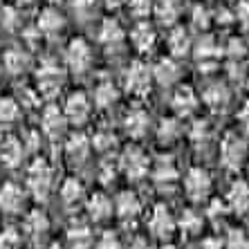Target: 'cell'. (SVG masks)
Wrapping results in <instances>:
<instances>
[{"label": "cell", "mask_w": 249, "mask_h": 249, "mask_svg": "<svg viewBox=\"0 0 249 249\" xmlns=\"http://www.w3.org/2000/svg\"><path fill=\"white\" fill-rule=\"evenodd\" d=\"M171 106H173V110L178 117H189L197 110L200 97H197V92L191 86H178L173 97H171Z\"/></svg>", "instance_id": "cell-16"}, {"label": "cell", "mask_w": 249, "mask_h": 249, "mask_svg": "<svg viewBox=\"0 0 249 249\" xmlns=\"http://www.w3.org/2000/svg\"><path fill=\"white\" fill-rule=\"evenodd\" d=\"M94 7H97V0H72V9L81 18L90 16L94 12Z\"/></svg>", "instance_id": "cell-47"}, {"label": "cell", "mask_w": 249, "mask_h": 249, "mask_svg": "<svg viewBox=\"0 0 249 249\" xmlns=\"http://www.w3.org/2000/svg\"><path fill=\"white\" fill-rule=\"evenodd\" d=\"M94 249H124V247H122V240H119V236H117L115 231H104L99 236Z\"/></svg>", "instance_id": "cell-44"}, {"label": "cell", "mask_w": 249, "mask_h": 249, "mask_svg": "<svg viewBox=\"0 0 249 249\" xmlns=\"http://www.w3.org/2000/svg\"><path fill=\"white\" fill-rule=\"evenodd\" d=\"M148 231L162 240V243H168L171 238L178 231V225H175L173 213L168 211L166 204H155L151 211V218H148Z\"/></svg>", "instance_id": "cell-8"}, {"label": "cell", "mask_w": 249, "mask_h": 249, "mask_svg": "<svg viewBox=\"0 0 249 249\" xmlns=\"http://www.w3.org/2000/svg\"><path fill=\"white\" fill-rule=\"evenodd\" d=\"M86 207H88V213H90V220L94 222H106L112 215V200L101 191L92 193L88 197Z\"/></svg>", "instance_id": "cell-26"}, {"label": "cell", "mask_w": 249, "mask_h": 249, "mask_svg": "<svg viewBox=\"0 0 249 249\" xmlns=\"http://www.w3.org/2000/svg\"><path fill=\"white\" fill-rule=\"evenodd\" d=\"M112 211L122 222H133L139 213H142V200L137 197L135 191H122L115 197Z\"/></svg>", "instance_id": "cell-15"}, {"label": "cell", "mask_w": 249, "mask_h": 249, "mask_svg": "<svg viewBox=\"0 0 249 249\" xmlns=\"http://www.w3.org/2000/svg\"><path fill=\"white\" fill-rule=\"evenodd\" d=\"M56 2H61V0H50V5H52V7L56 5Z\"/></svg>", "instance_id": "cell-58"}, {"label": "cell", "mask_w": 249, "mask_h": 249, "mask_svg": "<svg viewBox=\"0 0 249 249\" xmlns=\"http://www.w3.org/2000/svg\"><path fill=\"white\" fill-rule=\"evenodd\" d=\"M153 14H155L157 23L164 27H173L180 18V5L178 0H157L153 5Z\"/></svg>", "instance_id": "cell-31"}, {"label": "cell", "mask_w": 249, "mask_h": 249, "mask_svg": "<svg viewBox=\"0 0 249 249\" xmlns=\"http://www.w3.org/2000/svg\"><path fill=\"white\" fill-rule=\"evenodd\" d=\"M229 76H231L233 81H240V79H243L245 76V58L243 61H231V63H229Z\"/></svg>", "instance_id": "cell-51"}, {"label": "cell", "mask_w": 249, "mask_h": 249, "mask_svg": "<svg viewBox=\"0 0 249 249\" xmlns=\"http://www.w3.org/2000/svg\"><path fill=\"white\" fill-rule=\"evenodd\" d=\"M117 162H119V171L133 182L144 180L146 175H148V171H151V160H148V155L139 146L124 148V153L119 155Z\"/></svg>", "instance_id": "cell-2"}, {"label": "cell", "mask_w": 249, "mask_h": 249, "mask_svg": "<svg viewBox=\"0 0 249 249\" xmlns=\"http://www.w3.org/2000/svg\"><path fill=\"white\" fill-rule=\"evenodd\" d=\"M124 36H126V32H124L122 23L115 20V18H106L104 23H101V27H99V43L106 47L122 45Z\"/></svg>", "instance_id": "cell-28"}, {"label": "cell", "mask_w": 249, "mask_h": 249, "mask_svg": "<svg viewBox=\"0 0 249 249\" xmlns=\"http://www.w3.org/2000/svg\"><path fill=\"white\" fill-rule=\"evenodd\" d=\"M16 101L20 106H29V108H34V106L41 101V94H38V92L34 94L32 90H29V88H25L23 92H20V99H16Z\"/></svg>", "instance_id": "cell-49"}, {"label": "cell", "mask_w": 249, "mask_h": 249, "mask_svg": "<svg viewBox=\"0 0 249 249\" xmlns=\"http://www.w3.org/2000/svg\"><path fill=\"white\" fill-rule=\"evenodd\" d=\"M189 137H191L193 144H202V142H209L211 139V126L204 119H196L189 128Z\"/></svg>", "instance_id": "cell-40"}, {"label": "cell", "mask_w": 249, "mask_h": 249, "mask_svg": "<svg viewBox=\"0 0 249 249\" xmlns=\"http://www.w3.org/2000/svg\"><path fill=\"white\" fill-rule=\"evenodd\" d=\"M168 52H171V58H184L191 54V47H193V38L189 34V29L184 27H173V32L168 34Z\"/></svg>", "instance_id": "cell-24"}, {"label": "cell", "mask_w": 249, "mask_h": 249, "mask_svg": "<svg viewBox=\"0 0 249 249\" xmlns=\"http://www.w3.org/2000/svg\"><path fill=\"white\" fill-rule=\"evenodd\" d=\"M233 20L243 29H249V0H243V2L238 5V9L233 12Z\"/></svg>", "instance_id": "cell-48"}, {"label": "cell", "mask_w": 249, "mask_h": 249, "mask_svg": "<svg viewBox=\"0 0 249 249\" xmlns=\"http://www.w3.org/2000/svg\"><path fill=\"white\" fill-rule=\"evenodd\" d=\"M36 0H16V5H23V7H27V5H34Z\"/></svg>", "instance_id": "cell-55"}, {"label": "cell", "mask_w": 249, "mask_h": 249, "mask_svg": "<svg viewBox=\"0 0 249 249\" xmlns=\"http://www.w3.org/2000/svg\"><path fill=\"white\" fill-rule=\"evenodd\" d=\"M211 175H209L207 168L202 166H191L184 175V193L191 202L200 204L204 200H209V193H211Z\"/></svg>", "instance_id": "cell-5"}, {"label": "cell", "mask_w": 249, "mask_h": 249, "mask_svg": "<svg viewBox=\"0 0 249 249\" xmlns=\"http://www.w3.org/2000/svg\"><path fill=\"white\" fill-rule=\"evenodd\" d=\"M247 166H249V153H247Z\"/></svg>", "instance_id": "cell-59"}, {"label": "cell", "mask_w": 249, "mask_h": 249, "mask_svg": "<svg viewBox=\"0 0 249 249\" xmlns=\"http://www.w3.org/2000/svg\"><path fill=\"white\" fill-rule=\"evenodd\" d=\"M23 245V233L14 229V227H5L0 231V249H20Z\"/></svg>", "instance_id": "cell-39"}, {"label": "cell", "mask_w": 249, "mask_h": 249, "mask_svg": "<svg viewBox=\"0 0 249 249\" xmlns=\"http://www.w3.org/2000/svg\"><path fill=\"white\" fill-rule=\"evenodd\" d=\"M182 133H184V128H182L180 119H175V117H166V119H162L160 126H157V139H160V144H164V146L175 144V142L182 137Z\"/></svg>", "instance_id": "cell-34"}, {"label": "cell", "mask_w": 249, "mask_h": 249, "mask_svg": "<svg viewBox=\"0 0 249 249\" xmlns=\"http://www.w3.org/2000/svg\"><path fill=\"white\" fill-rule=\"evenodd\" d=\"M106 2V7H122L126 0H104Z\"/></svg>", "instance_id": "cell-54"}, {"label": "cell", "mask_w": 249, "mask_h": 249, "mask_svg": "<svg viewBox=\"0 0 249 249\" xmlns=\"http://www.w3.org/2000/svg\"><path fill=\"white\" fill-rule=\"evenodd\" d=\"M151 178L157 189L168 191V189H173V186L178 184V180H180V168L173 162V157H157V162L153 164V168H151Z\"/></svg>", "instance_id": "cell-11"}, {"label": "cell", "mask_w": 249, "mask_h": 249, "mask_svg": "<svg viewBox=\"0 0 249 249\" xmlns=\"http://www.w3.org/2000/svg\"><path fill=\"white\" fill-rule=\"evenodd\" d=\"M122 173L119 171V162H115L112 157H106V160H101V164H99L97 168V175H99V182L101 184H112V182L117 180V175Z\"/></svg>", "instance_id": "cell-37"}, {"label": "cell", "mask_w": 249, "mask_h": 249, "mask_svg": "<svg viewBox=\"0 0 249 249\" xmlns=\"http://www.w3.org/2000/svg\"><path fill=\"white\" fill-rule=\"evenodd\" d=\"M247 153H249V148L243 137H238V135H233V133L227 135L220 144V164L227 171L238 173V171L247 164Z\"/></svg>", "instance_id": "cell-4"}, {"label": "cell", "mask_w": 249, "mask_h": 249, "mask_svg": "<svg viewBox=\"0 0 249 249\" xmlns=\"http://www.w3.org/2000/svg\"><path fill=\"white\" fill-rule=\"evenodd\" d=\"M191 52H196V58H197V63H200V70L211 68V72H213V68H218V58H220L222 50H220V45L215 43L213 36H202L197 43H193Z\"/></svg>", "instance_id": "cell-13"}, {"label": "cell", "mask_w": 249, "mask_h": 249, "mask_svg": "<svg viewBox=\"0 0 249 249\" xmlns=\"http://www.w3.org/2000/svg\"><path fill=\"white\" fill-rule=\"evenodd\" d=\"M191 23H193V27L200 29V32L207 29L209 23H211V12L202 5H196L193 7V12H191Z\"/></svg>", "instance_id": "cell-43"}, {"label": "cell", "mask_w": 249, "mask_h": 249, "mask_svg": "<svg viewBox=\"0 0 249 249\" xmlns=\"http://www.w3.org/2000/svg\"><path fill=\"white\" fill-rule=\"evenodd\" d=\"M58 196H61V202L68 209L76 207V204L83 202V196H86V189H83V182L79 178H65L61 189H58Z\"/></svg>", "instance_id": "cell-27"}, {"label": "cell", "mask_w": 249, "mask_h": 249, "mask_svg": "<svg viewBox=\"0 0 249 249\" xmlns=\"http://www.w3.org/2000/svg\"><path fill=\"white\" fill-rule=\"evenodd\" d=\"M124 128H126L128 137L144 139L151 130V115L144 108H133V110H128L126 119H124Z\"/></svg>", "instance_id": "cell-19"}, {"label": "cell", "mask_w": 249, "mask_h": 249, "mask_svg": "<svg viewBox=\"0 0 249 249\" xmlns=\"http://www.w3.org/2000/svg\"><path fill=\"white\" fill-rule=\"evenodd\" d=\"M63 83H65V70L61 65L54 63V61L41 63L38 72H36V86H38L36 90H38L41 97H45V99L56 97L61 92Z\"/></svg>", "instance_id": "cell-3"}, {"label": "cell", "mask_w": 249, "mask_h": 249, "mask_svg": "<svg viewBox=\"0 0 249 249\" xmlns=\"http://www.w3.org/2000/svg\"><path fill=\"white\" fill-rule=\"evenodd\" d=\"M20 119V104L14 97H0V126H12Z\"/></svg>", "instance_id": "cell-35"}, {"label": "cell", "mask_w": 249, "mask_h": 249, "mask_svg": "<svg viewBox=\"0 0 249 249\" xmlns=\"http://www.w3.org/2000/svg\"><path fill=\"white\" fill-rule=\"evenodd\" d=\"M229 211L236 215H247L249 213V184L245 180H236L225 197Z\"/></svg>", "instance_id": "cell-18"}, {"label": "cell", "mask_w": 249, "mask_h": 249, "mask_svg": "<svg viewBox=\"0 0 249 249\" xmlns=\"http://www.w3.org/2000/svg\"><path fill=\"white\" fill-rule=\"evenodd\" d=\"M247 88H249V83H247Z\"/></svg>", "instance_id": "cell-60"}, {"label": "cell", "mask_w": 249, "mask_h": 249, "mask_svg": "<svg viewBox=\"0 0 249 249\" xmlns=\"http://www.w3.org/2000/svg\"><path fill=\"white\" fill-rule=\"evenodd\" d=\"M128 249H153V247L148 245V240H146V238H135L133 243L128 245Z\"/></svg>", "instance_id": "cell-53"}, {"label": "cell", "mask_w": 249, "mask_h": 249, "mask_svg": "<svg viewBox=\"0 0 249 249\" xmlns=\"http://www.w3.org/2000/svg\"><path fill=\"white\" fill-rule=\"evenodd\" d=\"M202 101L213 112H220V110H225L227 106H229V101H231V92H229V88H227L225 83L213 81V83H209V86L204 88Z\"/></svg>", "instance_id": "cell-23"}, {"label": "cell", "mask_w": 249, "mask_h": 249, "mask_svg": "<svg viewBox=\"0 0 249 249\" xmlns=\"http://www.w3.org/2000/svg\"><path fill=\"white\" fill-rule=\"evenodd\" d=\"M63 27H65V18L61 16V12H58L56 7L50 5V7H45V9H41L38 20H36L38 34L47 36V38H54V36H58L63 32Z\"/></svg>", "instance_id": "cell-17"}, {"label": "cell", "mask_w": 249, "mask_h": 249, "mask_svg": "<svg viewBox=\"0 0 249 249\" xmlns=\"http://www.w3.org/2000/svg\"><path fill=\"white\" fill-rule=\"evenodd\" d=\"M50 249H65V245H61V243H52V245H50Z\"/></svg>", "instance_id": "cell-56"}, {"label": "cell", "mask_w": 249, "mask_h": 249, "mask_svg": "<svg viewBox=\"0 0 249 249\" xmlns=\"http://www.w3.org/2000/svg\"><path fill=\"white\" fill-rule=\"evenodd\" d=\"M65 115V122L68 124H74V126H83V124L90 119V115H92V101L88 99L86 92H72L68 94V99H65V106L61 108Z\"/></svg>", "instance_id": "cell-9"}, {"label": "cell", "mask_w": 249, "mask_h": 249, "mask_svg": "<svg viewBox=\"0 0 249 249\" xmlns=\"http://www.w3.org/2000/svg\"><path fill=\"white\" fill-rule=\"evenodd\" d=\"M65 243H68L70 249H90L94 245V236L88 225L76 222V225H72L68 229V233H65Z\"/></svg>", "instance_id": "cell-29"}, {"label": "cell", "mask_w": 249, "mask_h": 249, "mask_svg": "<svg viewBox=\"0 0 249 249\" xmlns=\"http://www.w3.org/2000/svg\"><path fill=\"white\" fill-rule=\"evenodd\" d=\"M27 191L16 182H5L0 186V211L5 215H18L25 211Z\"/></svg>", "instance_id": "cell-10"}, {"label": "cell", "mask_w": 249, "mask_h": 249, "mask_svg": "<svg viewBox=\"0 0 249 249\" xmlns=\"http://www.w3.org/2000/svg\"><path fill=\"white\" fill-rule=\"evenodd\" d=\"M90 144H92L94 151L108 153V151H112V148H115L117 135L112 133L110 128H99V130H94L92 137H90Z\"/></svg>", "instance_id": "cell-36"}, {"label": "cell", "mask_w": 249, "mask_h": 249, "mask_svg": "<svg viewBox=\"0 0 249 249\" xmlns=\"http://www.w3.org/2000/svg\"><path fill=\"white\" fill-rule=\"evenodd\" d=\"M128 12L133 14L137 20H144L153 14V0H126Z\"/></svg>", "instance_id": "cell-42"}, {"label": "cell", "mask_w": 249, "mask_h": 249, "mask_svg": "<svg viewBox=\"0 0 249 249\" xmlns=\"http://www.w3.org/2000/svg\"><path fill=\"white\" fill-rule=\"evenodd\" d=\"M227 54L231 56V61H243L247 56V45L240 38H231L229 45H227Z\"/></svg>", "instance_id": "cell-46"}, {"label": "cell", "mask_w": 249, "mask_h": 249, "mask_svg": "<svg viewBox=\"0 0 249 249\" xmlns=\"http://www.w3.org/2000/svg\"><path fill=\"white\" fill-rule=\"evenodd\" d=\"M124 83H126L128 94L133 97H146V94L153 90V72L151 68L144 63V61H133L126 70V76H124Z\"/></svg>", "instance_id": "cell-6"}, {"label": "cell", "mask_w": 249, "mask_h": 249, "mask_svg": "<svg viewBox=\"0 0 249 249\" xmlns=\"http://www.w3.org/2000/svg\"><path fill=\"white\" fill-rule=\"evenodd\" d=\"M151 72H153V83H160V86H164V88L175 86V83L180 81V76H182L180 63H178L175 58H171V56L160 58V61L151 68Z\"/></svg>", "instance_id": "cell-14"}, {"label": "cell", "mask_w": 249, "mask_h": 249, "mask_svg": "<svg viewBox=\"0 0 249 249\" xmlns=\"http://www.w3.org/2000/svg\"><path fill=\"white\" fill-rule=\"evenodd\" d=\"M25 146L16 137H2L0 139V162L7 168H18L23 164Z\"/></svg>", "instance_id": "cell-22"}, {"label": "cell", "mask_w": 249, "mask_h": 249, "mask_svg": "<svg viewBox=\"0 0 249 249\" xmlns=\"http://www.w3.org/2000/svg\"><path fill=\"white\" fill-rule=\"evenodd\" d=\"M54 186V168L47 160L38 157L27 168V193L38 202H45Z\"/></svg>", "instance_id": "cell-1"}, {"label": "cell", "mask_w": 249, "mask_h": 249, "mask_svg": "<svg viewBox=\"0 0 249 249\" xmlns=\"http://www.w3.org/2000/svg\"><path fill=\"white\" fill-rule=\"evenodd\" d=\"M65 130H68V122H65L63 110L58 106H47L41 112V133L47 139H61Z\"/></svg>", "instance_id": "cell-12"}, {"label": "cell", "mask_w": 249, "mask_h": 249, "mask_svg": "<svg viewBox=\"0 0 249 249\" xmlns=\"http://www.w3.org/2000/svg\"><path fill=\"white\" fill-rule=\"evenodd\" d=\"M2 68L9 72V74H25L29 68H32V58L25 50L20 47H14L9 52H5L2 56Z\"/></svg>", "instance_id": "cell-30"}, {"label": "cell", "mask_w": 249, "mask_h": 249, "mask_svg": "<svg viewBox=\"0 0 249 249\" xmlns=\"http://www.w3.org/2000/svg\"><path fill=\"white\" fill-rule=\"evenodd\" d=\"M202 249H225V247H222V240L218 236H207L202 240Z\"/></svg>", "instance_id": "cell-52"}, {"label": "cell", "mask_w": 249, "mask_h": 249, "mask_svg": "<svg viewBox=\"0 0 249 249\" xmlns=\"http://www.w3.org/2000/svg\"><path fill=\"white\" fill-rule=\"evenodd\" d=\"M130 43H133V47L142 54L153 52V47H155V43H157L155 27L148 23H137L133 27V32H130Z\"/></svg>", "instance_id": "cell-25"}, {"label": "cell", "mask_w": 249, "mask_h": 249, "mask_svg": "<svg viewBox=\"0 0 249 249\" xmlns=\"http://www.w3.org/2000/svg\"><path fill=\"white\" fill-rule=\"evenodd\" d=\"M236 119H238V126H240V130H243L245 135H249V101L243 106V108H240V110H238Z\"/></svg>", "instance_id": "cell-50"}, {"label": "cell", "mask_w": 249, "mask_h": 249, "mask_svg": "<svg viewBox=\"0 0 249 249\" xmlns=\"http://www.w3.org/2000/svg\"><path fill=\"white\" fill-rule=\"evenodd\" d=\"M0 25L7 29H14L20 25V16H18V12L14 7H5V9L0 12Z\"/></svg>", "instance_id": "cell-45"}, {"label": "cell", "mask_w": 249, "mask_h": 249, "mask_svg": "<svg viewBox=\"0 0 249 249\" xmlns=\"http://www.w3.org/2000/svg\"><path fill=\"white\" fill-rule=\"evenodd\" d=\"M92 47L86 38H72L65 47V65L70 72L74 74H83L92 68Z\"/></svg>", "instance_id": "cell-7"}, {"label": "cell", "mask_w": 249, "mask_h": 249, "mask_svg": "<svg viewBox=\"0 0 249 249\" xmlns=\"http://www.w3.org/2000/svg\"><path fill=\"white\" fill-rule=\"evenodd\" d=\"M90 151H92L90 137H86L83 133L70 135L68 142H65V157L72 164H83L90 157Z\"/></svg>", "instance_id": "cell-20"}, {"label": "cell", "mask_w": 249, "mask_h": 249, "mask_svg": "<svg viewBox=\"0 0 249 249\" xmlns=\"http://www.w3.org/2000/svg\"><path fill=\"white\" fill-rule=\"evenodd\" d=\"M119 101V90H117V86L112 81H108V79H104V81H99L97 88H94V104H97V108H101V110H108V108H112V106Z\"/></svg>", "instance_id": "cell-32"}, {"label": "cell", "mask_w": 249, "mask_h": 249, "mask_svg": "<svg viewBox=\"0 0 249 249\" xmlns=\"http://www.w3.org/2000/svg\"><path fill=\"white\" fill-rule=\"evenodd\" d=\"M229 213H231V211H229V207H227L225 200H218V197H215V200H209V204H207V218L213 222V225H222V222L227 220V215H229Z\"/></svg>", "instance_id": "cell-38"}, {"label": "cell", "mask_w": 249, "mask_h": 249, "mask_svg": "<svg viewBox=\"0 0 249 249\" xmlns=\"http://www.w3.org/2000/svg\"><path fill=\"white\" fill-rule=\"evenodd\" d=\"M160 249H178V247H173V245H171V243H164Z\"/></svg>", "instance_id": "cell-57"}, {"label": "cell", "mask_w": 249, "mask_h": 249, "mask_svg": "<svg viewBox=\"0 0 249 249\" xmlns=\"http://www.w3.org/2000/svg\"><path fill=\"white\" fill-rule=\"evenodd\" d=\"M47 231H50V218L43 213L41 209H34V211H29V213L25 215V220H23L25 236H29L32 240L38 243V240H43V238L47 236Z\"/></svg>", "instance_id": "cell-21"}, {"label": "cell", "mask_w": 249, "mask_h": 249, "mask_svg": "<svg viewBox=\"0 0 249 249\" xmlns=\"http://www.w3.org/2000/svg\"><path fill=\"white\" fill-rule=\"evenodd\" d=\"M225 249H249V238L245 236L243 229H229L227 238L222 240Z\"/></svg>", "instance_id": "cell-41"}, {"label": "cell", "mask_w": 249, "mask_h": 249, "mask_svg": "<svg viewBox=\"0 0 249 249\" xmlns=\"http://www.w3.org/2000/svg\"><path fill=\"white\" fill-rule=\"evenodd\" d=\"M175 225H178V229L182 231V236H186V238L197 236L204 227V215H200L196 209H184L180 215V220H175Z\"/></svg>", "instance_id": "cell-33"}]
</instances>
